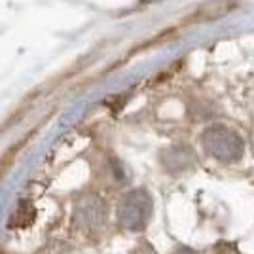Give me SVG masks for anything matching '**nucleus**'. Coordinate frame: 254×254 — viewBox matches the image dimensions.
Segmentation results:
<instances>
[{
  "label": "nucleus",
  "instance_id": "nucleus-1",
  "mask_svg": "<svg viewBox=\"0 0 254 254\" xmlns=\"http://www.w3.org/2000/svg\"><path fill=\"white\" fill-rule=\"evenodd\" d=\"M203 150L216 161L233 163L239 161L245 152L243 138L224 126H212L201 133Z\"/></svg>",
  "mask_w": 254,
  "mask_h": 254
},
{
  "label": "nucleus",
  "instance_id": "nucleus-3",
  "mask_svg": "<svg viewBox=\"0 0 254 254\" xmlns=\"http://www.w3.org/2000/svg\"><path fill=\"white\" fill-rule=\"evenodd\" d=\"M161 161L171 175H180V173L193 169L195 158L190 148H171L167 150V154H163Z\"/></svg>",
  "mask_w": 254,
  "mask_h": 254
},
{
  "label": "nucleus",
  "instance_id": "nucleus-4",
  "mask_svg": "<svg viewBox=\"0 0 254 254\" xmlns=\"http://www.w3.org/2000/svg\"><path fill=\"white\" fill-rule=\"evenodd\" d=\"M175 254H197V253L191 251V249H188V247H179V249L175 251Z\"/></svg>",
  "mask_w": 254,
  "mask_h": 254
},
{
  "label": "nucleus",
  "instance_id": "nucleus-2",
  "mask_svg": "<svg viewBox=\"0 0 254 254\" xmlns=\"http://www.w3.org/2000/svg\"><path fill=\"white\" fill-rule=\"evenodd\" d=\"M152 216V197L146 190H133L124 195L118 209L120 224L127 230H144Z\"/></svg>",
  "mask_w": 254,
  "mask_h": 254
}]
</instances>
